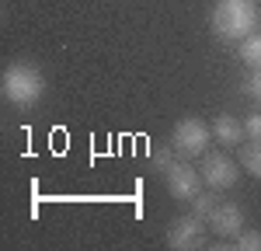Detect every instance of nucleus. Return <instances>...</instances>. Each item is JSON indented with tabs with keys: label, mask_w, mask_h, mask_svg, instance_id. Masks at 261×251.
<instances>
[{
	"label": "nucleus",
	"mask_w": 261,
	"mask_h": 251,
	"mask_svg": "<svg viewBox=\"0 0 261 251\" xmlns=\"http://www.w3.org/2000/svg\"><path fill=\"white\" fill-rule=\"evenodd\" d=\"M209 24H213L216 39L241 42L258 28V7H254V0H216Z\"/></svg>",
	"instance_id": "nucleus-1"
},
{
	"label": "nucleus",
	"mask_w": 261,
	"mask_h": 251,
	"mask_svg": "<svg viewBox=\"0 0 261 251\" xmlns=\"http://www.w3.org/2000/svg\"><path fill=\"white\" fill-rule=\"evenodd\" d=\"M0 91H4V98L14 108H32V105H39L42 91H45V81H42V73L32 63H11L4 70Z\"/></svg>",
	"instance_id": "nucleus-2"
},
{
	"label": "nucleus",
	"mask_w": 261,
	"mask_h": 251,
	"mask_svg": "<svg viewBox=\"0 0 261 251\" xmlns=\"http://www.w3.org/2000/svg\"><path fill=\"white\" fill-rule=\"evenodd\" d=\"M209 126L195 119V115H188V119H181L174 129H171V140H174V150L185 154V157H199L205 154V146H209Z\"/></svg>",
	"instance_id": "nucleus-3"
},
{
	"label": "nucleus",
	"mask_w": 261,
	"mask_h": 251,
	"mask_svg": "<svg viewBox=\"0 0 261 251\" xmlns=\"http://www.w3.org/2000/svg\"><path fill=\"white\" fill-rule=\"evenodd\" d=\"M202 237H205V223H202L199 213H192V216H178L171 230H167V244L174 251H192L202 244Z\"/></svg>",
	"instance_id": "nucleus-4"
},
{
	"label": "nucleus",
	"mask_w": 261,
	"mask_h": 251,
	"mask_svg": "<svg viewBox=\"0 0 261 251\" xmlns=\"http://www.w3.org/2000/svg\"><path fill=\"white\" fill-rule=\"evenodd\" d=\"M202 182L209 188H216V192L237 185V164L226 154H205V161H202Z\"/></svg>",
	"instance_id": "nucleus-5"
},
{
	"label": "nucleus",
	"mask_w": 261,
	"mask_h": 251,
	"mask_svg": "<svg viewBox=\"0 0 261 251\" xmlns=\"http://www.w3.org/2000/svg\"><path fill=\"white\" fill-rule=\"evenodd\" d=\"M167 192L174 199H195L199 195V171L192 164H171L167 167Z\"/></svg>",
	"instance_id": "nucleus-6"
},
{
	"label": "nucleus",
	"mask_w": 261,
	"mask_h": 251,
	"mask_svg": "<svg viewBox=\"0 0 261 251\" xmlns=\"http://www.w3.org/2000/svg\"><path fill=\"white\" fill-rule=\"evenodd\" d=\"M209 223H213V230L220 237H237L244 230V209L237 203H223V206H216L209 213Z\"/></svg>",
	"instance_id": "nucleus-7"
},
{
	"label": "nucleus",
	"mask_w": 261,
	"mask_h": 251,
	"mask_svg": "<svg viewBox=\"0 0 261 251\" xmlns=\"http://www.w3.org/2000/svg\"><path fill=\"white\" fill-rule=\"evenodd\" d=\"M213 136L220 140V143H226V146H233V143H241L244 136V122H237L233 115H220L216 122H213Z\"/></svg>",
	"instance_id": "nucleus-8"
},
{
	"label": "nucleus",
	"mask_w": 261,
	"mask_h": 251,
	"mask_svg": "<svg viewBox=\"0 0 261 251\" xmlns=\"http://www.w3.org/2000/svg\"><path fill=\"white\" fill-rule=\"evenodd\" d=\"M241 60L251 70H261V32H251L247 39H241Z\"/></svg>",
	"instance_id": "nucleus-9"
},
{
	"label": "nucleus",
	"mask_w": 261,
	"mask_h": 251,
	"mask_svg": "<svg viewBox=\"0 0 261 251\" xmlns=\"http://www.w3.org/2000/svg\"><path fill=\"white\" fill-rule=\"evenodd\" d=\"M241 164H244L247 174L261 178V140H251V143L241 150Z\"/></svg>",
	"instance_id": "nucleus-10"
},
{
	"label": "nucleus",
	"mask_w": 261,
	"mask_h": 251,
	"mask_svg": "<svg viewBox=\"0 0 261 251\" xmlns=\"http://www.w3.org/2000/svg\"><path fill=\"white\" fill-rule=\"evenodd\" d=\"M237 248L241 251H261V230H241L237 234Z\"/></svg>",
	"instance_id": "nucleus-11"
},
{
	"label": "nucleus",
	"mask_w": 261,
	"mask_h": 251,
	"mask_svg": "<svg viewBox=\"0 0 261 251\" xmlns=\"http://www.w3.org/2000/svg\"><path fill=\"white\" fill-rule=\"evenodd\" d=\"M220 206V203H216V199H213V195H195V199H192V213H199V216H209V213H213V209Z\"/></svg>",
	"instance_id": "nucleus-12"
},
{
	"label": "nucleus",
	"mask_w": 261,
	"mask_h": 251,
	"mask_svg": "<svg viewBox=\"0 0 261 251\" xmlns=\"http://www.w3.org/2000/svg\"><path fill=\"white\" fill-rule=\"evenodd\" d=\"M244 133H247L251 140H261V115H258V112L244 119Z\"/></svg>",
	"instance_id": "nucleus-13"
},
{
	"label": "nucleus",
	"mask_w": 261,
	"mask_h": 251,
	"mask_svg": "<svg viewBox=\"0 0 261 251\" xmlns=\"http://www.w3.org/2000/svg\"><path fill=\"white\" fill-rule=\"evenodd\" d=\"M244 87H247V94H251V98H258V102H261V70H254V73H251V81L244 84Z\"/></svg>",
	"instance_id": "nucleus-14"
}]
</instances>
